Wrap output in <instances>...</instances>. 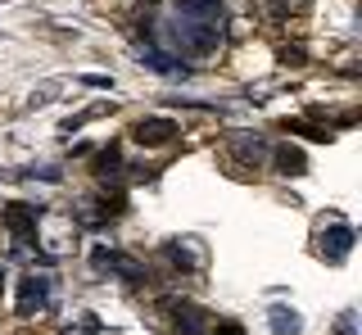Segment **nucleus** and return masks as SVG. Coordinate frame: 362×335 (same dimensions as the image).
<instances>
[{
    "label": "nucleus",
    "instance_id": "1",
    "mask_svg": "<svg viewBox=\"0 0 362 335\" xmlns=\"http://www.w3.org/2000/svg\"><path fill=\"white\" fill-rule=\"evenodd\" d=\"M222 28L226 23H199V18H181V14H173V23H168V32H173V46L177 50H186V54H213L222 46Z\"/></svg>",
    "mask_w": 362,
    "mask_h": 335
},
{
    "label": "nucleus",
    "instance_id": "2",
    "mask_svg": "<svg viewBox=\"0 0 362 335\" xmlns=\"http://www.w3.org/2000/svg\"><path fill=\"white\" fill-rule=\"evenodd\" d=\"M45 304H50V276H23V286H18V317L45 312Z\"/></svg>",
    "mask_w": 362,
    "mask_h": 335
},
{
    "label": "nucleus",
    "instance_id": "3",
    "mask_svg": "<svg viewBox=\"0 0 362 335\" xmlns=\"http://www.w3.org/2000/svg\"><path fill=\"white\" fill-rule=\"evenodd\" d=\"M95 267H105V272L122 276V281H141V276H145V272H141V263H132L122 249H105V245L95 249Z\"/></svg>",
    "mask_w": 362,
    "mask_h": 335
},
{
    "label": "nucleus",
    "instance_id": "4",
    "mask_svg": "<svg viewBox=\"0 0 362 335\" xmlns=\"http://www.w3.org/2000/svg\"><path fill=\"white\" fill-rule=\"evenodd\" d=\"M226 145H231V154H240L245 163H267V141L258 136V131H231L226 136Z\"/></svg>",
    "mask_w": 362,
    "mask_h": 335
},
{
    "label": "nucleus",
    "instance_id": "5",
    "mask_svg": "<svg viewBox=\"0 0 362 335\" xmlns=\"http://www.w3.org/2000/svg\"><path fill=\"white\" fill-rule=\"evenodd\" d=\"M5 227L18 236V249H28V236H37V208L32 204H9L5 208Z\"/></svg>",
    "mask_w": 362,
    "mask_h": 335
},
{
    "label": "nucleus",
    "instance_id": "6",
    "mask_svg": "<svg viewBox=\"0 0 362 335\" xmlns=\"http://www.w3.org/2000/svg\"><path fill=\"white\" fill-rule=\"evenodd\" d=\"M173 14L199 18V23H226V5H222V0H177Z\"/></svg>",
    "mask_w": 362,
    "mask_h": 335
},
{
    "label": "nucleus",
    "instance_id": "7",
    "mask_svg": "<svg viewBox=\"0 0 362 335\" xmlns=\"http://www.w3.org/2000/svg\"><path fill=\"white\" fill-rule=\"evenodd\" d=\"M177 136H181V127L173 118H145L141 127H136V141H141V145H168Z\"/></svg>",
    "mask_w": 362,
    "mask_h": 335
},
{
    "label": "nucleus",
    "instance_id": "8",
    "mask_svg": "<svg viewBox=\"0 0 362 335\" xmlns=\"http://www.w3.org/2000/svg\"><path fill=\"white\" fill-rule=\"evenodd\" d=\"M354 249V231L344 227V222H335L331 231L322 236V259H331V263H344V254Z\"/></svg>",
    "mask_w": 362,
    "mask_h": 335
},
{
    "label": "nucleus",
    "instance_id": "9",
    "mask_svg": "<svg viewBox=\"0 0 362 335\" xmlns=\"http://www.w3.org/2000/svg\"><path fill=\"white\" fill-rule=\"evenodd\" d=\"M141 64L154 69V73H163V77H190V64L173 59V54H163V50H141Z\"/></svg>",
    "mask_w": 362,
    "mask_h": 335
},
{
    "label": "nucleus",
    "instance_id": "10",
    "mask_svg": "<svg viewBox=\"0 0 362 335\" xmlns=\"http://www.w3.org/2000/svg\"><path fill=\"white\" fill-rule=\"evenodd\" d=\"M173 335H204V312L195 304H173Z\"/></svg>",
    "mask_w": 362,
    "mask_h": 335
},
{
    "label": "nucleus",
    "instance_id": "11",
    "mask_svg": "<svg viewBox=\"0 0 362 335\" xmlns=\"http://www.w3.org/2000/svg\"><path fill=\"white\" fill-rule=\"evenodd\" d=\"M299 312H290V308H272V331L276 335H299Z\"/></svg>",
    "mask_w": 362,
    "mask_h": 335
},
{
    "label": "nucleus",
    "instance_id": "12",
    "mask_svg": "<svg viewBox=\"0 0 362 335\" xmlns=\"http://www.w3.org/2000/svg\"><path fill=\"white\" fill-rule=\"evenodd\" d=\"M168 254H173V263H177V267H195V245L173 240V245H168Z\"/></svg>",
    "mask_w": 362,
    "mask_h": 335
},
{
    "label": "nucleus",
    "instance_id": "13",
    "mask_svg": "<svg viewBox=\"0 0 362 335\" xmlns=\"http://www.w3.org/2000/svg\"><path fill=\"white\" fill-rule=\"evenodd\" d=\"M276 163H281V172H303V154H299V150H290V145L276 154Z\"/></svg>",
    "mask_w": 362,
    "mask_h": 335
},
{
    "label": "nucleus",
    "instance_id": "14",
    "mask_svg": "<svg viewBox=\"0 0 362 335\" xmlns=\"http://www.w3.org/2000/svg\"><path fill=\"white\" fill-rule=\"evenodd\" d=\"M222 335H240V327H231V322H226V327H222Z\"/></svg>",
    "mask_w": 362,
    "mask_h": 335
},
{
    "label": "nucleus",
    "instance_id": "15",
    "mask_svg": "<svg viewBox=\"0 0 362 335\" xmlns=\"http://www.w3.org/2000/svg\"><path fill=\"white\" fill-rule=\"evenodd\" d=\"M0 286H5V267H0Z\"/></svg>",
    "mask_w": 362,
    "mask_h": 335
}]
</instances>
